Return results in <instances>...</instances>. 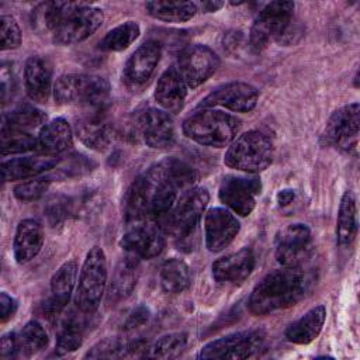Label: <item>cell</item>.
Listing matches in <instances>:
<instances>
[{"instance_id":"obj_1","label":"cell","mask_w":360,"mask_h":360,"mask_svg":"<svg viewBox=\"0 0 360 360\" xmlns=\"http://www.w3.org/2000/svg\"><path fill=\"white\" fill-rule=\"evenodd\" d=\"M193 181L194 173L183 160L167 158L152 165L131 184L125 195V218L141 221L166 214Z\"/></svg>"},{"instance_id":"obj_2","label":"cell","mask_w":360,"mask_h":360,"mask_svg":"<svg viewBox=\"0 0 360 360\" xmlns=\"http://www.w3.org/2000/svg\"><path fill=\"white\" fill-rule=\"evenodd\" d=\"M308 284V276L300 266H284L269 273L255 285L248 307L255 315L290 308L305 295Z\"/></svg>"},{"instance_id":"obj_3","label":"cell","mask_w":360,"mask_h":360,"mask_svg":"<svg viewBox=\"0 0 360 360\" xmlns=\"http://www.w3.org/2000/svg\"><path fill=\"white\" fill-rule=\"evenodd\" d=\"M108 96V82L97 75H62L53 86L55 101L62 105H80L87 110L104 108Z\"/></svg>"},{"instance_id":"obj_4","label":"cell","mask_w":360,"mask_h":360,"mask_svg":"<svg viewBox=\"0 0 360 360\" xmlns=\"http://www.w3.org/2000/svg\"><path fill=\"white\" fill-rule=\"evenodd\" d=\"M240 128V121L219 110H201L183 122V132L200 145L222 148L231 143Z\"/></svg>"},{"instance_id":"obj_5","label":"cell","mask_w":360,"mask_h":360,"mask_svg":"<svg viewBox=\"0 0 360 360\" xmlns=\"http://www.w3.org/2000/svg\"><path fill=\"white\" fill-rule=\"evenodd\" d=\"M274 146L270 136L259 129H250L231 142L224 163L246 173H259L273 160Z\"/></svg>"},{"instance_id":"obj_6","label":"cell","mask_w":360,"mask_h":360,"mask_svg":"<svg viewBox=\"0 0 360 360\" xmlns=\"http://www.w3.org/2000/svg\"><path fill=\"white\" fill-rule=\"evenodd\" d=\"M105 283L107 260L104 250L98 246H93L83 262L75 294V302L82 312L91 314L98 308Z\"/></svg>"},{"instance_id":"obj_7","label":"cell","mask_w":360,"mask_h":360,"mask_svg":"<svg viewBox=\"0 0 360 360\" xmlns=\"http://www.w3.org/2000/svg\"><path fill=\"white\" fill-rule=\"evenodd\" d=\"M292 1H271L266 4L255 18L249 45L255 52H262L271 41L280 42L284 32L292 22Z\"/></svg>"},{"instance_id":"obj_8","label":"cell","mask_w":360,"mask_h":360,"mask_svg":"<svg viewBox=\"0 0 360 360\" xmlns=\"http://www.w3.org/2000/svg\"><path fill=\"white\" fill-rule=\"evenodd\" d=\"M210 195L204 187L188 188L173 208L166 212L163 229L174 238L187 236L198 224Z\"/></svg>"},{"instance_id":"obj_9","label":"cell","mask_w":360,"mask_h":360,"mask_svg":"<svg viewBox=\"0 0 360 360\" xmlns=\"http://www.w3.org/2000/svg\"><path fill=\"white\" fill-rule=\"evenodd\" d=\"M264 343V332L242 330L207 343L198 353L200 359H249L256 356Z\"/></svg>"},{"instance_id":"obj_10","label":"cell","mask_w":360,"mask_h":360,"mask_svg":"<svg viewBox=\"0 0 360 360\" xmlns=\"http://www.w3.org/2000/svg\"><path fill=\"white\" fill-rule=\"evenodd\" d=\"M103 22V11L87 3L76 6L63 17L59 27L52 34V41L58 45H70L90 37Z\"/></svg>"},{"instance_id":"obj_11","label":"cell","mask_w":360,"mask_h":360,"mask_svg":"<svg viewBox=\"0 0 360 360\" xmlns=\"http://www.w3.org/2000/svg\"><path fill=\"white\" fill-rule=\"evenodd\" d=\"M219 66V58L217 53L205 45L186 46L177 59L176 69L187 87H197L204 83Z\"/></svg>"},{"instance_id":"obj_12","label":"cell","mask_w":360,"mask_h":360,"mask_svg":"<svg viewBox=\"0 0 360 360\" xmlns=\"http://www.w3.org/2000/svg\"><path fill=\"white\" fill-rule=\"evenodd\" d=\"M262 191V181L256 176H226L219 186V200L233 212L246 217Z\"/></svg>"},{"instance_id":"obj_13","label":"cell","mask_w":360,"mask_h":360,"mask_svg":"<svg viewBox=\"0 0 360 360\" xmlns=\"http://www.w3.org/2000/svg\"><path fill=\"white\" fill-rule=\"evenodd\" d=\"M360 105L359 103H352L336 110L328 120L322 139L330 146L347 150L350 148L356 149L359 125H360Z\"/></svg>"},{"instance_id":"obj_14","label":"cell","mask_w":360,"mask_h":360,"mask_svg":"<svg viewBox=\"0 0 360 360\" xmlns=\"http://www.w3.org/2000/svg\"><path fill=\"white\" fill-rule=\"evenodd\" d=\"M162 48L156 41H146L127 60L122 70L124 84L132 90L143 89L153 76L160 60Z\"/></svg>"},{"instance_id":"obj_15","label":"cell","mask_w":360,"mask_h":360,"mask_svg":"<svg viewBox=\"0 0 360 360\" xmlns=\"http://www.w3.org/2000/svg\"><path fill=\"white\" fill-rule=\"evenodd\" d=\"M259 100V91L249 83L231 82L217 87L200 104V107L211 108L215 105L225 107L235 112H248L255 108Z\"/></svg>"},{"instance_id":"obj_16","label":"cell","mask_w":360,"mask_h":360,"mask_svg":"<svg viewBox=\"0 0 360 360\" xmlns=\"http://www.w3.org/2000/svg\"><path fill=\"white\" fill-rule=\"evenodd\" d=\"M142 141L155 149H166L173 146L176 141V129L169 112L158 108L145 110L136 124Z\"/></svg>"},{"instance_id":"obj_17","label":"cell","mask_w":360,"mask_h":360,"mask_svg":"<svg viewBox=\"0 0 360 360\" xmlns=\"http://www.w3.org/2000/svg\"><path fill=\"white\" fill-rule=\"evenodd\" d=\"M205 245L210 252H221L238 235L240 225L236 217L226 208L208 210L204 219Z\"/></svg>"},{"instance_id":"obj_18","label":"cell","mask_w":360,"mask_h":360,"mask_svg":"<svg viewBox=\"0 0 360 360\" xmlns=\"http://www.w3.org/2000/svg\"><path fill=\"white\" fill-rule=\"evenodd\" d=\"M121 246L129 255L141 259H152L165 248V235L155 224H142L128 229L121 238Z\"/></svg>"},{"instance_id":"obj_19","label":"cell","mask_w":360,"mask_h":360,"mask_svg":"<svg viewBox=\"0 0 360 360\" xmlns=\"http://www.w3.org/2000/svg\"><path fill=\"white\" fill-rule=\"evenodd\" d=\"M311 242V229L305 224H291L277 236L276 257L283 266H298Z\"/></svg>"},{"instance_id":"obj_20","label":"cell","mask_w":360,"mask_h":360,"mask_svg":"<svg viewBox=\"0 0 360 360\" xmlns=\"http://www.w3.org/2000/svg\"><path fill=\"white\" fill-rule=\"evenodd\" d=\"M255 267V255L250 249L243 248L238 252L225 255L212 263V276L219 284H240Z\"/></svg>"},{"instance_id":"obj_21","label":"cell","mask_w":360,"mask_h":360,"mask_svg":"<svg viewBox=\"0 0 360 360\" xmlns=\"http://www.w3.org/2000/svg\"><path fill=\"white\" fill-rule=\"evenodd\" d=\"M77 276V264L75 260L63 263L51 280V295L44 304V314L48 318L58 316L66 304L69 302L70 294L75 288Z\"/></svg>"},{"instance_id":"obj_22","label":"cell","mask_w":360,"mask_h":360,"mask_svg":"<svg viewBox=\"0 0 360 360\" xmlns=\"http://www.w3.org/2000/svg\"><path fill=\"white\" fill-rule=\"evenodd\" d=\"M24 86L35 103H46L52 90V65L39 55L30 56L24 66Z\"/></svg>"},{"instance_id":"obj_23","label":"cell","mask_w":360,"mask_h":360,"mask_svg":"<svg viewBox=\"0 0 360 360\" xmlns=\"http://www.w3.org/2000/svg\"><path fill=\"white\" fill-rule=\"evenodd\" d=\"M103 112L104 108H91L76 125L80 141L96 150L105 149L112 135L111 125Z\"/></svg>"},{"instance_id":"obj_24","label":"cell","mask_w":360,"mask_h":360,"mask_svg":"<svg viewBox=\"0 0 360 360\" xmlns=\"http://www.w3.org/2000/svg\"><path fill=\"white\" fill-rule=\"evenodd\" d=\"M186 96L187 84L181 79L176 66H172L167 70H165L163 75L159 77L155 90V98L158 104L166 112L174 114L183 108Z\"/></svg>"},{"instance_id":"obj_25","label":"cell","mask_w":360,"mask_h":360,"mask_svg":"<svg viewBox=\"0 0 360 360\" xmlns=\"http://www.w3.org/2000/svg\"><path fill=\"white\" fill-rule=\"evenodd\" d=\"M58 165V158L55 155H35L25 158H15L4 160L1 163V176L4 181L24 180L28 177L38 176Z\"/></svg>"},{"instance_id":"obj_26","label":"cell","mask_w":360,"mask_h":360,"mask_svg":"<svg viewBox=\"0 0 360 360\" xmlns=\"http://www.w3.org/2000/svg\"><path fill=\"white\" fill-rule=\"evenodd\" d=\"M44 243L42 225L35 219H22L17 225L14 236V257L17 263L24 264L34 259Z\"/></svg>"},{"instance_id":"obj_27","label":"cell","mask_w":360,"mask_h":360,"mask_svg":"<svg viewBox=\"0 0 360 360\" xmlns=\"http://www.w3.org/2000/svg\"><path fill=\"white\" fill-rule=\"evenodd\" d=\"M326 319V308L316 305L285 329V338L295 345H308L318 338Z\"/></svg>"},{"instance_id":"obj_28","label":"cell","mask_w":360,"mask_h":360,"mask_svg":"<svg viewBox=\"0 0 360 360\" xmlns=\"http://www.w3.org/2000/svg\"><path fill=\"white\" fill-rule=\"evenodd\" d=\"M38 143L51 155L65 152L73 145V132L65 118L46 122L38 135Z\"/></svg>"},{"instance_id":"obj_29","label":"cell","mask_w":360,"mask_h":360,"mask_svg":"<svg viewBox=\"0 0 360 360\" xmlns=\"http://www.w3.org/2000/svg\"><path fill=\"white\" fill-rule=\"evenodd\" d=\"M357 233L356 198L353 191L343 193L336 218V242L339 246H350Z\"/></svg>"},{"instance_id":"obj_30","label":"cell","mask_w":360,"mask_h":360,"mask_svg":"<svg viewBox=\"0 0 360 360\" xmlns=\"http://www.w3.org/2000/svg\"><path fill=\"white\" fill-rule=\"evenodd\" d=\"M76 6L73 1H45L32 10V27L39 32L51 35L59 27L63 17Z\"/></svg>"},{"instance_id":"obj_31","label":"cell","mask_w":360,"mask_h":360,"mask_svg":"<svg viewBox=\"0 0 360 360\" xmlns=\"http://www.w3.org/2000/svg\"><path fill=\"white\" fill-rule=\"evenodd\" d=\"M138 278V259L134 255H128L125 259H122L112 274V281L110 285V298L114 301H120L122 298H127Z\"/></svg>"},{"instance_id":"obj_32","label":"cell","mask_w":360,"mask_h":360,"mask_svg":"<svg viewBox=\"0 0 360 360\" xmlns=\"http://www.w3.org/2000/svg\"><path fill=\"white\" fill-rule=\"evenodd\" d=\"M148 13L160 21L184 22L197 13V4L193 1H148Z\"/></svg>"},{"instance_id":"obj_33","label":"cell","mask_w":360,"mask_h":360,"mask_svg":"<svg viewBox=\"0 0 360 360\" xmlns=\"http://www.w3.org/2000/svg\"><path fill=\"white\" fill-rule=\"evenodd\" d=\"M160 285L165 292L177 294L190 285L188 266L180 259H169L160 269Z\"/></svg>"},{"instance_id":"obj_34","label":"cell","mask_w":360,"mask_h":360,"mask_svg":"<svg viewBox=\"0 0 360 360\" xmlns=\"http://www.w3.org/2000/svg\"><path fill=\"white\" fill-rule=\"evenodd\" d=\"M37 145H38V139L32 136L30 131L1 125L0 149L3 156L30 152L35 149Z\"/></svg>"},{"instance_id":"obj_35","label":"cell","mask_w":360,"mask_h":360,"mask_svg":"<svg viewBox=\"0 0 360 360\" xmlns=\"http://www.w3.org/2000/svg\"><path fill=\"white\" fill-rule=\"evenodd\" d=\"M139 25L135 21H127L115 28L110 30L103 39L98 42V48L107 52H118L127 49L138 37H139Z\"/></svg>"},{"instance_id":"obj_36","label":"cell","mask_w":360,"mask_h":360,"mask_svg":"<svg viewBox=\"0 0 360 360\" xmlns=\"http://www.w3.org/2000/svg\"><path fill=\"white\" fill-rule=\"evenodd\" d=\"M46 120H48V117L45 112L35 108L34 105L24 104V105L14 108L10 112H7L3 117V125L30 131V129H34L38 127L42 128L46 124Z\"/></svg>"},{"instance_id":"obj_37","label":"cell","mask_w":360,"mask_h":360,"mask_svg":"<svg viewBox=\"0 0 360 360\" xmlns=\"http://www.w3.org/2000/svg\"><path fill=\"white\" fill-rule=\"evenodd\" d=\"M83 332L84 323L80 318L70 316L69 319H66L58 333L55 352L62 356L79 349L83 342Z\"/></svg>"},{"instance_id":"obj_38","label":"cell","mask_w":360,"mask_h":360,"mask_svg":"<svg viewBox=\"0 0 360 360\" xmlns=\"http://www.w3.org/2000/svg\"><path fill=\"white\" fill-rule=\"evenodd\" d=\"M48 335L38 321H30L22 328L18 343L25 356H34L48 346Z\"/></svg>"},{"instance_id":"obj_39","label":"cell","mask_w":360,"mask_h":360,"mask_svg":"<svg viewBox=\"0 0 360 360\" xmlns=\"http://www.w3.org/2000/svg\"><path fill=\"white\" fill-rule=\"evenodd\" d=\"M187 346V335L184 332H174L162 336L149 347V357L155 359H174L181 354Z\"/></svg>"},{"instance_id":"obj_40","label":"cell","mask_w":360,"mask_h":360,"mask_svg":"<svg viewBox=\"0 0 360 360\" xmlns=\"http://www.w3.org/2000/svg\"><path fill=\"white\" fill-rule=\"evenodd\" d=\"M129 354V343H124L118 339H104L93 346L87 353L86 359H114Z\"/></svg>"},{"instance_id":"obj_41","label":"cell","mask_w":360,"mask_h":360,"mask_svg":"<svg viewBox=\"0 0 360 360\" xmlns=\"http://www.w3.org/2000/svg\"><path fill=\"white\" fill-rule=\"evenodd\" d=\"M44 211H45V217H46L49 225L59 226L68 219L69 214L72 212V202L65 195H60V194L52 195L46 201Z\"/></svg>"},{"instance_id":"obj_42","label":"cell","mask_w":360,"mask_h":360,"mask_svg":"<svg viewBox=\"0 0 360 360\" xmlns=\"http://www.w3.org/2000/svg\"><path fill=\"white\" fill-rule=\"evenodd\" d=\"M21 44V31L17 21L11 15L0 18V48L3 51L15 49Z\"/></svg>"},{"instance_id":"obj_43","label":"cell","mask_w":360,"mask_h":360,"mask_svg":"<svg viewBox=\"0 0 360 360\" xmlns=\"http://www.w3.org/2000/svg\"><path fill=\"white\" fill-rule=\"evenodd\" d=\"M49 183H51L49 177H41V179L24 181L14 187V195L20 201H25V202L38 200L48 190Z\"/></svg>"},{"instance_id":"obj_44","label":"cell","mask_w":360,"mask_h":360,"mask_svg":"<svg viewBox=\"0 0 360 360\" xmlns=\"http://www.w3.org/2000/svg\"><path fill=\"white\" fill-rule=\"evenodd\" d=\"M149 319V309L143 305L135 308L124 322V330H134L142 325H145Z\"/></svg>"},{"instance_id":"obj_45","label":"cell","mask_w":360,"mask_h":360,"mask_svg":"<svg viewBox=\"0 0 360 360\" xmlns=\"http://www.w3.org/2000/svg\"><path fill=\"white\" fill-rule=\"evenodd\" d=\"M18 349H20V343H18V338L15 336V333L3 335L1 342H0V357L1 359L15 357Z\"/></svg>"},{"instance_id":"obj_46","label":"cell","mask_w":360,"mask_h":360,"mask_svg":"<svg viewBox=\"0 0 360 360\" xmlns=\"http://www.w3.org/2000/svg\"><path fill=\"white\" fill-rule=\"evenodd\" d=\"M17 311V301L7 292L0 294V318L1 323H6Z\"/></svg>"},{"instance_id":"obj_47","label":"cell","mask_w":360,"mask_h":360,"mask_svg":"<svg viewBox=\"0 0 360 360\" xmlns=\"http://www.w3.org/2000/svg\"><path fill=\"white\" fill-rule=\"evenodd\" d=\"M242 32L240 31H231L224 37V46L228 51H236L242 41Z\"/></svg>"},{"instance_id":"obj_48","label":"cell","mask_w":360,"mask_h":360,"mask_svg":"<svg viewBox=\"0 0 360 360\" xmlns=\"http://www.w3.org/2000/svg\"><path fill=\"white\" fill-rule=\"evenodd\" d=\"M294 191L290 190V188H284V190H280L277 193V202L281 205V207H285L288 205L290 202H292L294 200Z\"/></svg>"},{"instance_id":"obj_49","label":"cell","mask_w":360,"mask_h":360,"mask_svg":"<svg viewBox=\"0 0 360 360\" xmlns=\"http://www.w3.org/2000/svg\"><path fill=\"white\" fill-rule=\"evenodd\" d=\"M222 6H224V3H221V1H204V3L201 4L202 10H204V11H207V13L217 11V10H218V8H221Z\"/></svg>"}]
</instances>
